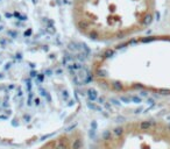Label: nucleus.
I'll return each mask as SVG.
<instances>
[{"mask_svg": "<svg viewBox=\"0 0 170 149\" xmlns=\"http://www.w3.org/2000/svg\"><path fill=\"white\" fill-rule=\"evenodd\" d=\"M91 70L106 91L170 97V34L138 35L110 44L94 56Z\"/></svg>", "mask_w": 170, "mask_h": 149, "instance_id": "obj_1", "label": "nucleus"}, {"mask_svg": "<svg viewBox=\"0 0 170 149\" xmlns=\"http://www.w3.org/2000/svg\"><path fill=\"white\" fill-rule=\"evenodd\" d=\"M156 0H74L77 32L98 43L114 44L140 35L154 21Z\"/></svg>", "mask_w": 170, "mask_h": 149, "instance_id": "obj_2", "label": "nucleus"}, {"mask_svg": "<svg viewBox=\"0 0 170 149\" xmlns=\"http://www.w3.org/2000/svg\"><path fill=\"white\" fill-rule=\"evenodd\" d=\"M94 149H170V118L125 121L105 132Z\"/></svg>", "mask_w": 170, "mask_h": 149, "instance_id": "obj_3", "label": "nucleus"}, {"mask_svg": "<svg viewBox=\"0 0 170 149\" xmlns=\"http://www.w3.org/2000/svg\"><path fill=\"white\" fill-rule=\"evenodd\" d=\"M33 149H88L85 134L79 128L64 130Z\"/></svg>", "mask_w": 170, "mask_h": 149, "instance_id": "obj_4", "label": "nucleus"}]
</instances>
